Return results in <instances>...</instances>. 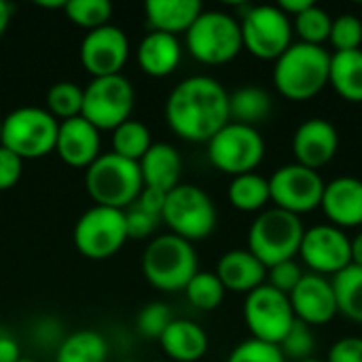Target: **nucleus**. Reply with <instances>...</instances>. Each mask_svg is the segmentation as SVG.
Returning a JSON list of instances; mask_svg holds the SVG:
<instances>
[{
  "mask_svg": "<svg viewBox=\"0 0 362 362\" xmlns=\"http://www.w3.org/2000/svg\"><path fill=\"white\" fill-rule=\"evenodd\" d=\"M165 121L178 138L208 144L229 123V93L212 76H189L170 91Z\"/></svg>",
  "mask_w": 362,
  "mask_h": 362,
  "instance_id": "obj_1",
  "label": "nucleus"
},
{
  "mask_svg": "<svg viewBox=\"0 0 362 362\" xmlns=\"http://www.w3.org/2000/svg\"><path fill=\"white\" fill-rule=\"evenodd\" d=\"M331 53L325 47L293 42L274 62V85L293 102L316 98L329 85Z\"/></svg>",
  "mask_w": 362,
  "mask_h": 362,
  "instance_id": "obj_2",
  "label": "nucleus"
},
{
  "mask_svg": "<svg viewBox=\"0 0 362 362\" xmlns=\"http://www.w3.org/2000/svg\"><path fill=\"white\" fill-rule=\"evenodd\" d=\"M195 246L174 233L157 235L142 255V274L161 293H180L197 274Z\"/></svg>",
  "mask_w": 362,
  "mask_h": 362,
  "instance_id": "obj_3",
  "label": "nucleus"
},
{
  "mask_svg": "<svg viewBox=\"0 0 362 362\" xmlns=\"http://www.w3.org/2000/svg\"><path fill=\"white\" fill-rule=\"evenodd\" d=\"M85 187L95 206L127 210L144 189L140 165L119 155L102 153L85 170Z\"/></svg>",
  "mask_w": 362,
  "mask_h": 362,
  "instance_id": "obj_4",
  "label": "nucleus"
},
{
  "mask_svg": "<svg viewBox=\"0 0 362 362\" xmlns=\"http://www.w3.org/2000/svg\"><path fill=\"white\" fill-rule=\"evenodd\" d=\"M303 233L305 227L301 216L280 208H269L252 221L248 231V250L269 269L299 255Z\"/></svg>",
  "mask_w": 362,
  "mask_h": 362,
  "instance_id": "obj_5",
  "label": "nucleus"
},
{
  "mask_svg": "<svg viewBox=\"0 0 362 362\" xmlns=\"http://www.w3.org/2000/svg\"><path fill=\"white\" fill-rule=\"evenodd\" d=\"M185 36L189 53L208 66L227 64L244 49L240 19L225 11H202Z\"/></svg>",
  "mask_w": 362,
  "mask_h": 362,
  "instance_id": "obj_6",
  "label": "nucleus"
},
{
  "mask_svg": "<svg viewBox=\"0 0 362 362\" xmlns=\"http://www.w3.org/2000/svg\"><path fill=\"white\" fill-rule=\"evenodd\" d=\"M59 121L45 108L21 106L2 117V146L19 159H40L55 151Z\"/></svg>",
  "mask_w": 362,
  "mask_h": 362,
  "instance_id": "obj_7",
  "label": "nucleus"
},
{
  "mask_svg": "<svg viewBox=\"0 0 362 362\" xmlns=\"http://www.w3.org/2000/svg\"><path fill=\"white\" fill-rule=\"evenodd\" d=\"M216 206L212 197L195 185H178L165 195L161 221L170 227V233L187 240L202 242L216 229Z\"/></svg>",
  "mask_w": 362,
  "mask_h": 362,
  "instance_id": "obj_8",
  "label": "nucleus"
},
{
  "mask_svg": "<svg viewBox=\"0 0 362 362\" xmlns=\"http://www.w3.org/2000/svg\"><path fill=\"white\" fill-rule=\"evenodd\" d=\"M136 106V91L129 78L123 74L91 78L83 89L81 117L100 132L117 129L121 123L132 119Z\"/></svg>",
  "mask_w": 362,
  "mask_h": 362,
  "instance_id": "obj_9",
  "label": "nucleus"
},
{
  "mask_svg": "<svg viewBox=\"0 0 362 362\" xmlns=\"http://www.w3.org/2000/svg\"><path fill=\"white\" fill-rule=\"evenodd\" d=\"M210 163L229 176H242L255 172L265 159V140L257 127L229 121L208 142Z\"/></svg>",
  "mask_w": 362,
  "mask_h": 362,
  "instance_id": "obj_10",
  "label": "nucleus"
},
{
  "mask_svg": "<svg viewBox=\"0 0 362 362\" xmlns=\"http://www.w3.org/2000/svg\"><path fill=\"white\" fill-rule=\"evenodd\" d=\"M244 49L257 59L276 62L293 45V21L278 4L250 6L240 19Z\"/></svg>",
  "mask_w": 362,
  "mask_h": 362,
  "instance_id": "obj_11",
  "label": "nucleus"
},
{
  "mask_svg": "<svg viewBox=\"0 0 362 362\" xmlns=\"http://www.w3.org/2000/svg\"><path fill=\"white\" fill-rule=\"evenodd\" d=\"M125 210L93 206L85 210L74 225V246L85 259H110L125 246Z\"/></svg>",
  "mask_w": 362,
  "mask_h": 362,
  "instance_id": "obj_12",
  "label": "nucleus"
},
{
  "mask_svg": "<svg viewBox=\"0 0 362 362\" xmlns=\"http://www.w3.org/2000/svg\"><path fill=\"white\" fill-rule=\"evenodd\" d=\"M244 320L252 339L280 346L297 318L293 314L288 297L272 288L269 284H263L246 295Z\"/></svg>",
  "mask_w": 362,
  "mask_h": 362,
  "instance_id": "obj_13",
  "label": "nucleus"
},
{
  "mask_svg": "<svg viewBox=\"0 0 362 362\" xmlns=\"http://www.w3.org/2000/svg\"><path fill=\"white\" fill-rule=\"evenodd\" d=\"M322 193H325L322 176L316 170L303 168L299 163L282 165L269 176V195L274 208H280L295 216L320 208Z\"/></svg>",
  "mask_w": 362,
  "mask_h": 362,
  "instance_id": "obj_14",
  "label": "nucleus"
},
{
  "mask_svg": "<svg viewBox=\"0 0 362 362\" xmlns=\"http://www.w3.org/2000/svg\"><path fill=\"white\" fill-rule=\"evenodd\" d=\"M299 257L318 276H337L352 265L350 238L344 229H337L329 223L314 225L305 229Z\"/></svg>",
  "mask_w": 362,
  "mask_h": 362,
  "instance_id": "obj_15",
  "label": "nucleus"
},
{
  "mask_svg": "<svg viewBox=\"0 0 362 362\" xmlns=\"http://www.w3.org/2000/svg\"><path fill=\"white\" fill-rule=\"evenodd\" d=\"M127 34L112 23L87 32L81 42V64L93 78L121 74L123 66L127 64Z\"/></svg>",
  "mask_w": 362,
  "mask_h": 362,
  "instance_id": "obj_16",
  "label": "nucleus"
},
{
  "mask_svg": "<svg viewBox=\"0 0 362 362\" xmlns=\"http://www.w3.org/2000/svg\"><path fill=\"white\" fill-rule=\"evenodd\" d=\"M288 301L295 318L312 329L329 325L339 314L333 282L327 276L305 274L297 288L288 295Z\"/></svg>",
  "mask_w": 362,
  "mask_h": 362,
  "instance_id": "obj_17",
  "label": "nucleus"
},
{
  "mask_svg": "<svg viewBox=\"0 0 362 362\" xmlns=\"http://www.w3.org/2000/svg\"><path fill=\"white\" fill-rule=\"evenodd\" d=\"M339 148V134L327 119L314 117L303 121L293 136L295 163L316 170L331 163Z\"/></svg>",
  "mask_w": 362,
  "mask_h": 362,
  "instance_id": "obj_18",
  "label": "nucleus"
},
{
  "mask_svg": "<svg viewBox=\"0 0 362 362\" xmlns=\"http://www.w3.org/2000/svg\"><path fill=\"white\" fill-rule=\"evenodd\" d=\"M55 153H57V157L66 165H70V168H85L87 170L102 155L100 129L93 127L83 117L59 121Z\"/></svg>",
  "mask_w": 362,
  "mask_h": 362,
  "instance_id": "obj_19",
  "label": "nucleus"
},
{
  "mask_svg": "<svg viewBox=\"0 0 362 362\" xmlns=\"http://www.w3.org/2000/svg\"><path fill=\"white\" fill-rule=\"evenodd\" d=\"M320 208L329 225L337 229H356L362 225V180L354 176H339L325 182Z\"/></svg>",
  "mask_w": 362,
  "mask_h": 362,
  "instance_id": "obj_20",
  "label": "nucleus"
},
{
  "mask_svg": "<svg viewBox=\"0 0 362 362\" xmlns=\"http://www.w3.org/2000/svg\"><path fill=\"white\" fill-rule=\"evenodd\" d=\"M214 274L218 276L225 291L242 293V295L252 293L255 288L263 286L267 280V267L248 248L227 250L218 259Z\"/></svg>",
  "mask_w": 362,
  "mask_h": 362,
  "instance_id": "obj_21",
  "label": "nucleus"
},
{
  "mask_svg": "<svg viewBox=\"0 0 362 362\" xmlns=\"http://www.w3.org/2000/svg\"><path fill=\"white\" fill-rule=\"evenodd\" d=\"M138 165H140L144 187L170 193L172 189L180 185L182 157L176 151V146L168 142H153V146L138 161Z\"/></svg>",
  "mask_w": 362,
  "mask_h": 362,
  "instance_id": "obj_22",
  "label": "nucleus"
},
{
  "mask_svg": "<svg viewBox=\"0 0 362 362\" xmlns=\"http://www.w3.org/2000/svg\"><path fill=\"white\" fill-rule=\"evenodd\" d=\"M138 66L144 74L163 78L172 74L182 59V45L178 36L163 32H148L138 45Z\"/></svg>",
  "mask_w": 362,
  "mask_h": 362,
  "instance_id": "obj_23",
  "label": "nucleus"
},
{
  "mask_svg": "<svg viewBox=\"0 0 362 362\" xmlns=\"http://www.w3.org/2000/svg\"><path fill=\"white\" fill-rule=\"evenodd\" d=\"M161 350L174 362H197L208 352V333L191 320L174 318L159 337Z\"/></svg>",
  "mask_w": 362,
  "mask_h": 362,
  "instance_id": "obj_24",
  "label": "nucleus"
},
{
  "mask_svg": "<svg viewBox=\"0 0 362 362\" xmlns=\"http://www.w3.org/2000/svg\"><path fill=\"white\" fill-rule=\"evenodd\" d=\"M204 6L199 0H146L144 15L153 32L180 34L195 23Z\"/></svg>",
  "mask_w": 362,
  "mask_h": 362,
  "instance_id": "obj_25",
  "label": "nucleus"
},
{
  "mask_svg": "<svg viewBox=\"0 0 362 362\" xmlns=\"http://www.w3.org/2000/svg\"><path fill=\"white\" fill-rule=\"evenodd\" d=\"M329 85L348 102H362V49L331 55Z\"/></svg>",
  "mask_w": 362,
  "mask_h": 362,
  "instance_id": "obj_26",
  "label": "nucleus"
},
{
  "mask_svg": "<svg viewBox=\"0 0 362 362\" xmlns=\"http://www.w3.org/2000/svg\"><path fill=\"white\" fill-rule=\"evenodd\" d=\"M272 112V98L257 85H246L229 95V121L257 127Z\"/></svg>",
  "mask_w": 362,
  "mask_h": 362,
  "instance_id": "obj_27",
  "label": "nucleus"
},
{
  "mask_svg": "<svg viewBox=\"0 0 362 362\" xmlns=\"http://www.w3.org/2000/svg\"><path fill=\"white\" fill-rule=\"evenodd\" d=\"M229 204L240 212H263L265 206L272 202L269 195V178L250 172L231 178L227 189Z\"/></svg>",
  "mask_w": 362,
  "mask_h": 362,
  "instance_id": "obj_28",
  "label": "nucleus"
},
{
  "mask_svg": "<svg viewBox=\"0 0 362 362\" xmlns=\"http://www.w3.org/2000/svg\"><path fill=\"white\" fill-rule=\"evenodd\" d=\"M108 344L98 331H76L62 339L55 362H106Z\"/></svg>",
  "mask_w": 362,
  "mask_h": 362,
  "instance_id": "obj_29",
  "label": "nucleus"
},
{
  "mask_svg": "<svg viewBox=\"0 0 362 362\" xmlns=\"http://www.w3.org/2000/svg\"><path fill=\"white\" fill-rule=\"evenodd\" d=\"M331 282L339 314H344L352 322L362 325V267L350 265L337 276H333Z\"/></svg>",
  "mask_w": 362,
  "mask_h": 362,
  "instance_id": "obj_30",
  "label": "nucleus"
},
{
  "mask_svg": "<svg viewBox=\"0 0 362 362\" xmlns=\"http://www.w3.org/2000/svg\"><path fill=\"white\" fill-rule=\"evenodd\" d=\"M112 153L123 157V159H129V161H140L146 151L153 146V138H151V132L144 123L136 121V119H129L125 123H121L117 129H112Z\"/></svg>",
  "mask_w": 362,
  "mask_h": 362,
  "instance_id": "obj_31",
  "label": "nucleus"
},
{
  "mask_svg": "<svg viewBox=\"0 0 362 362\" xmlns=\"http://www.w3.org/2000/svg\"><path fill=\"white\" fill-rule=\"evenodd\" d=\"M45 110L57 121L81 117L83 110V87L72 81H59L51 85L45 98Z\"/></svg>",
  "mask_w": 362,
  "mask_h": 362,
  "instance_id": "obj_32",
  "label": "nucleus"
},
{
  "mask_svg": "<svg viewBox=\"0 0 362 362\" xmlns=\"http://www.w3.org/2000/svg\"><path fill=\"white\" fill-rule=\"evenodd\" d=\"M187 299L191 301L193 308L202 310V312H212L216 310L223 299H225V286L221 284L218 276L212 272H197L191 282L185 288Z\"/></svg>",
  "mask_w": 362,
  "mask_h": 362,
  "instance_id": "obj_33",
  "label": "nucleus"
},
{
  "mask_svg": "<svg viewBox=\"0 0 362 362\" xmlns=\"http://www.w3.org/2000/svg\"><path fill=\"white\" fill-rule=\"evenodd\" d=\"M64 13L74 25L91 32L110 23L112 4L108 0H66Z\"/></svg>",
  "mask_w": 362,
  "mask_h": 362,
  "instance_id": "obj_34",
  "label": "nucleus"
},
{
  "mask_svg": "<svg viewBox=\"0 0 362 362\" xmlns=\"http://www.w3.org/2000/svg\"><path fill=\"white\" fill-rule=\"evenodd\" d=\"M331 25H333L331 15L318 4H312L308 11L293 17V30L299 34V42L305 45L322 47V42H327L331 36Z\"/></svg>",
  "mask_w": 362,
  "mask_h": 362,
  "instance_id": "obj_35",
  "label": "nucleus"
},
{
  "mask_svg": "<svg viewBox=\"0 0 362 362\" xmlns=\"http://www.w3.org/2000/svg\"><path fill=\"white\" fill-rule=\"evenodd\" d=\"M280 352L286 361L303 362L314 358L316 352V337H314V329L308 327L301 320H295V325L291 327V331L284 335V339L280 341Z\"/></svg>",
  "mask_w": 362,
  "mask_h": 362,
  "instance_id": "obj_36",
  "label": "nucleus"
},
{
  "mask_svg": "<svg viewBox=\"0 0 362 362\" xmlns=\"http://www.w3.org/2000/svg\"><path fill=\"white\" fill-rule=\"evenodd\" d=\"M172 320H174L172 310L163 301H153V303H146L140 310L136 327H138V333L142 337L159 341V337L165 333V329L172 325Z\"/></svg>",
  "mask_w": 362,
  "mask_h": 362,
  "instance_id": "obj_37",
  "label": "nucleus"
},
{
  "mask_svg": "<svg viewBox=\"0 0 362 362\" xmlns=\"http://www.w3.org/2000/svg\"><path fill=\"white\" fill-rule=\"evenodd\" d=\"M331 45L335 51H354L362 45V21L354 13H344L333 19L331 25Z\"/></svg>",
  "mask_w": 362,
  "mask_h": 362,
  "instance_id": "obj_38",
  "label": "nucleus"
},
{
  "mask_svg": "<svg viewBox=\"0 0 362 362\" xmlns=\"http://www.w3.org/2000/svg\"><path fill=\"white\" fill-rule=\"evenodd\" d=\"M227 362H286V358L282 356L278 346L250 337L233 348Z\"/></svg>",
  "mask_w": 362,
  "mask_h": 362,
  "instance_id": "obj_39",
  "label": "nucleus"
},
{
  "mask_svg": "<svg viewBox=\"0 0 362 362\" xmlns=\"http://www.w3.org/2000/svg\"><path fill=\"white\" fill-rule=\"evenodd\" d=\"M303 276L305 274H303L301 265L295 259H291V261H284V263H278V265L269 267L265 284H269L272 288H276V291H280L282 295L288 297L297 288V284L301 282Z\"/></svg>",
  "mask_w": 362,
  "mask_h": 362,
  "instance_id": "obj_40",
  "label": "nucleus"
},
{
  "mask_svg": "<svg viewBox=\"0 0 362 362\" xmlns=\"http://www.w3.org/2000/svg\"><path fill=\"white\" fill-rule=\"evenodd\" d=\"M159 221H161V218H157V216H153V214L140 210L138 206H129V208L125 210L127 240H146V238L155 231V227H157Z\"/></svg>",
  "mask_w": 362,
  "mask_h": 362,
  "instance_id": "obj_41",
  "label": "nucleus"
},
{
  "mask_svg": "<svg viewBox=\"0 0 362 362\" xmlns=\"http://www.w3.org/2000/svg\"><path fill=\"white\" fill-rule=\"evenodd\" d=\"M23 172V159L0 144V191L13 189Z\"/></svg>",
  "mask_w": 362,
  "mask_h": 362,
  "instance_id": "obj_42",
  "label": "nucleus"
},
{
  "mask_svg": "<svg viewBox=\"0 0 362 362\" xmlns=\"http://www.w3.org/2000/svg\"><path fill=\"white\" fill-rule=\"evenodd\" d=\"M325 362H362V337L337 339Z\"/></svg>",
  "mask_w": 362,
  "mask_h": 362,
  "instance_id": "obj_43",
  "label": "nucleus"
},
{
  "mask_svg": "<svg viewBox=\"0 0 362 362\" xmlns=\"http://www.w3.org/2000/svg\"><path fill=\"white\" fill-rule=\"evenodd\" d=\"M165 195H168V193H163V191H159V189L144 187L142 193L138 195V199H136L132 206H138L140 210H144V212H148V214L161 218V212H163V206H165Z\"/></svg>",
  "mask_w": 362,
  "mask_h": 362,
  "instance_id": "obj_44",
  "label": "nucleus"
},
{
  "mask_svg": "<svg viewBox=\"0 0 362 362\" xmlns=\"http://www.w3.org/2000/svg\"><path fill=\"white\" fill-rule=\"evenodd\" d=\"M19 358H21L19 344L8 335H0V362H17Z\"/></svg>",
  "mask_w": 362,
  "mask_h": 362,
  "instance_id": "obj_45",
  "label": "nucleus"
},
{
  "mask_svg": "<svg viewBox=\"0 0 362 362\" xmlns=\"http://www.w3.org/2000/svg\"><path fill=\"white\" fill-rule=\"evenodd\" d=\"M312 4H314L312 0H280V2H278V8H280L284 15H288V17L293 19V17L301 15L303 11H308Z\"/></svg>",
  "mask_w": 362,
  "mask_h": 362,
  "instance_id": "obj_46",
  "label": "nucleus"
},
{
  "mask_svg": "<svg viewBox=\"0 0 362 362\" xmlns=\"http://www.w3.org/2000/svg\"><path fill=\"white\" fill-rule=\"evenodd\" d=\"M350 250H352V265L362 267V231L350 238Z\"/></svg>",
  "mask_w": 362,
  "mask_h": 362,
  "instance_id": "obj_47",
  "label": "nucleus"
},
{
  "mask_svg": "<svg viewBox=\"0 0 362 362\" xmlns=\"http://www.w3.org/2000/svg\"><path fill=\"white\" fill-rule=\"evenodd\" d=\"M11 13H13L11 4H8V2H4V0H0V36H2V34H4V30L8 28Z\"/></svg>",
  "mask_w": 362,
  "mask_h": 362,
  "instance_id": "obj_48",
  "label": "nucleus"
},
{
  "mask_svg": "<svg viewBox=\"0 0 362 362\" xmlns=\"http://www.w3.org/2000/svg\"><path fill=\"white\" fill-rule=\"evenodd\" d=\"M17 362H38V361H34V358H25V356H21L19 361Z\"/></svg>",
  "mask_w": 362,
  "mask_h": 362,
  "instance_id": "obj_49",
  "label": "nucleus"
},
{
  "mask_svg": "<svg viewBox=\"0 0 362 362\" xmlns=\"http://www.w3.org/2000/svg\"><path fill=\"white\" fill-rule=\"evenodd\" d=\"M0 142H2V117H0Z\"/></svg>",
  "mask_w": 362,
  "mask_h": 362,
  "instance_id": "obj_50",
  "label": "nucleus"
},
{
  "mask_svg": "<svg viewBox=\"0 0 362 362\" xmlns=\"http://www.w3.org/2000/svg\"><path fill=\"white\" fill-rule=\"evenodd\" d=\"M303 362H325V361H318V358H310V361H303Z\"/></svg>",
  "mask_w": 362,
  "mask_h": 362,
  "instance_id": "obj_51",
  "label": "nucleus"
},
{
  "mask_svg": "<svg viewBox=\"0 0 362 362\" xmlns=\"http://www.w3.org/2000/svg\"><path fill=\"white\" fill-rule=\"evenodd\" d=\"M151 362H170V361H151Z\"/></svg>",
  "mask_w": 362,
  "mask_h": 362,
  "instance_id": "obj_52",
  "label": "nucleus"
}]
</instances>
